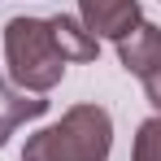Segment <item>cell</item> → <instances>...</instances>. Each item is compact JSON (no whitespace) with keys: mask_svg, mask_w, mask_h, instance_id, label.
<instances>
[{"mask_svg":"<svg viewBox=\"0 0 161 161\" xmlns=\"http://www.w3.org/2000/svg\"><path fill=\"white\" fill-rule=\"evenodd\" d=\"M113 118L105 105H74L61 122L35 131L22 148V161H109Z\"/></svg>","mask_w":161,"mask_h":161,"instance_id":"cell-1","label":"cell"},{"mask_svg":"<svg viewBox=\"0 0 161 161\" xmlns=\"http://www.w3.org/2000/svg\"><path fill=\"white\" fill-rule=\"evenodd\" d=\"M4 61L18 92L44 96L65 74V53L57 48L48 18H9L4 26Z\"/></svg>","mask_w":161,"mask_h":161,"instance_id":"cell-2","label":"cell"},{"mask_svg":"<svg viewBox=\"0 0 161 161\" xmlns=\"http://www.w3.org/2000/svg\"><path fill=\"white\" fill-rule=\"evenodd\" d=\"M79 13H83V26L87 35H96V39H126L139 22H144V13H139V0H79Z\"/></svg>","mask_w":161,"mask_h":161,"instance_id":"cell-3","label":"cell"},{"mask_svg":"<svg viewBox=\"0 0 161 161\" xmlns=\"http://www.w3.org/2000/svg\"><path fill=\"white\" fill-rule=\"evenodd\" d=\"M118 61H122L126 74H135L139 83L157 79L161 74V26L139 22L126 39H118Z\"/></svg>","mask_w":161,"mask_h":161,"instance_id":"cell-4","label":"cell"},{"mask_svg":"<svg viewBox=\"0 0 161 161\" xmlns=\"http://www.w3.org/2000/svg\"><path fill=\"white\" fill-rule=\"evenodd\" d=\"M48 113V100L44 96H26L18 87H9V79H0V148L9 144V135L18 131L31 118H44Z\"/></svg>","mask_w":161,"mask_h":161,"instance_id":"cell-5","label":"cell"},{"mask_svg":"<svg viewBox=\"0 0 161 161\" xmlns=\"http://www.w3.org/2000/svg\"><path fill=\"white\" fill-rule=\"evenodd\" d=\"M48 26H53V39L65 53V61H96V35H87L83 22L57 13V18H48Z\"/></svg>","mask_w":161,"mask_h":161,"instance_id":"cell-6","label":"cell"},{"mask_svg":"<svg viewBox=\"0 0 161 161\" xmlns=\"http://www.w3.org/2000/svg\"><path fill=\"white\" fill-rule=\"evenodd\" d=\"M131 161H161V113H157V118H148V122H139Z\"/></svg>","mask_w":161,"mask_h":161,"instance_id":"cell-7","label":"cell"},{"mask_svg":"<svg viewBox=\"0 0 161 161\" xmlns=\"http://www.w3.org/2000/svg\"><path fill=\"white\" fill-rule=\"evenodd\" d=\"M144 92H148V100H153V109L161 113V74H157V79H148V83H144Z\"/></svg>","mask_w":161,"mask_h":161,"instance_id":"cell-8","label":"cell"}]
</instances>
